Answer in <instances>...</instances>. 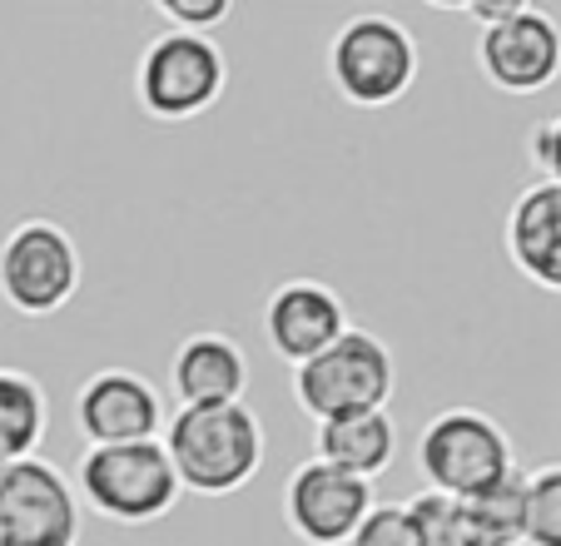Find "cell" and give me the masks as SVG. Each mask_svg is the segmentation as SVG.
<instances>
[{
	"mask_svg": "<svg viewBox=\"0 0 561 546\" xmlns=\"http://www.w3.org/2000/svg\"><path fill=\"white\" fill-rule=\"evenodd\" d=\"M224 84H229V60H224L214 35L159 31L139 50L135 100L159 125H184V120L209 115L219 105Z\"/></svg>",
	"mask_w": 561,
	"mask_h": 546,
	"instance_id": "277c9868",
	"label": "cell"
},
{
	"mask_svg": "<svg viewBox=\"0 0 561 546\" xmlns=\"http://www.w3.org/2000/svg\"><path fill=\"white\" fill-rule=\"evenodd\" d=\"M75 497L115 526H149L180 507L184 487L170 467L164 442H125V447H85L75 467Z\"/></svg>",
	"mask_w": 561,
	"mask_h": 546,
	"instance_id": "7a4b0ae2",
	"label": "cell"
},
{
	"mask_svg": "<svg viewBox=\"0 0 561 546\" xmlns=\"http://www.w3.org/2000/svg\"><path fill=\"white\" fill-rule=\"evenodd\" d=\"M522 5H527V0H482V5H462V15H467V21H477L482 31H492V25L512 21Z\"/></svg>",
	"mask_w": 561,
	"mask_h": 546,
	"instance_id": "603a6c76",
	"label": "cell"
},
{
	"mask_svg": "<svg viewBox=\"0 0 561 546\" xmlns=\"http://www.w3.org/2000/svg\"><path fill=\"white\" fill-rule=\"evenodd\" d=\"M507 253L531 284L561 294V184L537 179L507 214Z\"/></svg>",
	"mask_w": 561,
	"mask_h": 546,
	"instance_id": "5bb4252c",
	"label": "cell"
},
{
	"mask_svg": "<svg viewBox=\"0 0 561 546\" xmlns=\"http://www.w3.org/2000/svg\"><path fill=\"white\" fill-rule=\"evenodd\" d=\"M477 70L502 95H541L561 75V25L541 5H522L512 21L482 31Z\"/></svg>",
	"mask_w": 561,
	"mask_h": 546,
	"instance_id": "8fae6325",
	"label": "cell"
},
{
	"mask_svg": "<svg viewBox=\"0 0 561 546\" xmlns=\"http://www.w3.org/2000/svg\"><path fill=\"white\" fill-rule=\"evenodd\" d=\"M373 502H378L373 482L339 473L318 457L298 463L284 482V522L308 546H348L363 516L373 512Z\"/></svg>",
	"mask_w": 561,
	"mask_h": 546,
	"instance_id": "9c48e42d",
	"label": "cell"
},
{
	"mask_svg": "<svg viewBox=\"0 0 561 546\" xmlns=\"http://www.w3.org/2000/svg\"><path fill=\"white\" fill-rule=\"evenodd\" d=\"M313 457L318 463H329V467H339V473H348V477L373 482V477H382L392 467V457H398V428H392L388 408L318 422Z\"/></svg>",
	"mask_w": 561,
	"mask_h": 546,
	"instance_id": "9a60e30c",
	"label": "cell"
},
{
	"mask_svg": "<svg viewBox=\"0 0 561 546\" xmlns=\"http://www.w3.org/2000/svg\"><path fill=\"white\" fill-rule=\"evenodd\" d=\"M170 388L180 408H224V402H244L249 393V357L229 333H190L174 348Z\"/></svg>",
	"mask_w": 561,
	"mask_h": 546,
	"instance_id": "4fadbf2b",
	"label": "cell"
},
{
	"mask_svg": "<svg viewBox=\"0 0 561 546\" xmlns=\"http://www.w3.org/2000/svg\"><path fill=\"white\" fill-rule=\"evenodd\" d=\"M75 428L85 447L154 442L164 432V398L135 368H100L75 388Z\"/></svg>",
	"mask_w": 561,
	"mask_h": 546,
	"instance_id": "30bf717a",
	"label": "cell"
},
{
	"mask_svg": "<svg viewBox=\"0 0 561 546\" xmlns=\"http://www.w3.org/2000/svg\"><path fill=\"white\" fill-rule=\"evenodd\" d=\"M50 428V398L25 368H0V467L35 457Z\"/></svg>",
	"mask_w": 561,
	"mask_h": 546,
	"instance_id": "2e32d148",
	"label": "cell"
},
{
	"mask_svg": "<svg viewBox=\"0 0 561 546\" xmlns=\"http://www.w3.org/2000/svg\"><path fill=\"white\" fill-rule=\"evenodd\" d=\"M417 467L427 477V492L467 502L497 477H507L517 463H512L507 428L492 412L443 408L437 418H427L423 437H417Z\"/></svg>",
	"mask_w": 561,
	"mask_h": 546,
	"instance_id": "8992f818",
	"label": "cell"
},
{
	"mask_svg": "<svg viewBox=\"0 0 561 546\" xmlns=\"http://www.w3.org/2000/svg\"><path fill=\"white\" fill-rule=\"evenodd\" d=\"M348 308L318 278H284L264 304V338L288 368H304L308 357H318L329 343L348 333Z\"/></svg>",
	"mask_w": 561,
	"mask_h": 546,
	"instance_id": "7c38bea8",
	"label": "cell"
},
{
	"mask_svg": "<svg viewBox=\"0 0 561 546\" xmlns=\"http://www.w3.org/2000/svg\"><path fill=\"white\" fill-rule=\"evenodd\" d=\"M164 452L184 492L233 497L264 467V422L249 402L224 408H180L164 422Z\"/></svg>",
	"mask_w": 561,
	"mask_h": 546,
	"instance_id": "6da1fadb",
	"label": "cell"
},
{
	"mask_svg": "<svg viewBox=\"0 0 561 546\" xmlns=\"http://www.w3.org/2000/svg\"><path fill=\"white\" fill-rule=\"evenodd\" d=\"M522 546H561V463L527 473V536Z\"/></svg>",
	"mask_w": 561,
	"mask_h": 546,
	"instance_id": "d6986e66",
	"label": "cell"
},
{
	"mask_svg": "<svg viewBox=\"0 0 561 546\" xmlns=\"http://www.w3.org/2000/svg\"><path fill=\"white\" fill-rule=\"evenodd\" d=\"M462 507L482 546H522V536H527V473L512 467L507 477L467 497Z\"/></svg>",
	"mask_w": 561,
	"mask_h": 546,
	"instance_id": "e0dca14e",
	"label": "cell"
},
{
	"mask_svg": "<svg viewBox=\"0 0 561 546\" xmlns=\"http://www.w3.org/2000/svg\"><path fill=\"white\" fill-rule=\"evenodd\" d=\"M392 353L378 333L348 328L339 343H329L304 368H294V398L313 422L353 418V412H378L392 398Z\"/></svg>",
	"mask_w": 561,
	"mask_h": 546,
	"instance_id": "5b68a950",
	"label": "cell"
},
{
	"mask_svg": "<svg viewBox=\"0 0 561 546\" xmlns=\"http://www.w3.org/2000/svg\"><path fill=\"white\" fill-rule=\"evenodd\" d=\"M417 35L388 11H358L329 41V80L348 105L388 110L417 84Z\"/></svg>",
	"mask_w": 561,
	"mask_h": 546,
	"instance_id": "3957f363",
	"label": "cell"
},
{
	"mask_svg": "<svg viewBox=\"0 0 561 546\" xmlns=\"http://www.w3.org/2000/svg\"><path fill=\"white\" fill-rule=\"evenodd\" d=\"M85 507L45 457L0 467V546H80Z\"/></svg>",
	"mask_w": 561,
	"mask_h": 546,
	"instance_id": "ba28073f",
	"label": "cell"
},
{
	"mask_svg": "<svg viewBox=\"0 0 561 546\" xmlns=\"http://www.w3.org/2000/svg\"><path fill=\"white\" fill-rule=\"evenodd\" d=\"M154 11L164 15V31L214 35L233 15V5H229V0H159Z\"/></svg>",
	"mask_w": 561,
	"mask_h": 546,
	"instance_id": "44dd1931",
	"label": "cell"
},
{
	"mask_svg": "<svg viewBox=\"0 0 561 546\" xmlns=\"http://www.w3.org/2000/svg\"><path fill=\"white\" fill-rule=\"evenodd\" d=\"M80 243L55 219H21L0 239V298L21 318H50L80 294Z\"/></svg>",
	"mask_w": 561,
	"mask_h": 546,
	"instance_id": "52a82bcc",
	"label": "cell"
},
{
	"mask_svg": "<svg viewBox=\"0 0 561 546\" xmlns=\"http://www.w3.org/2000/svg\"><path fill=\"white\" fill-rule=\"evenodd\" d=\"M408 516H413V536L417 546H482L467 522V507L457 497L443 492H417L408 502Z\"/></svg>",
	"mask_w": 561,
	"mask_h": 546,
	"instance_id": "ac0fdd59",
	"label": "cell"
},
{
	"mask_svg": "<svg viewBox=\"0 0 561 546\" xmlns=\"http://www.w3.org/2000/svg\"><path fill=\"white\" fill-rule=\"evenodd\" d=\"M348 546H417L408 502H373V512L363 516V526L353 532Z\"/></svg>",
	"mask_w": 561,
	"mask_h": 546,
	"instance_id": "ffe728a7",
	"label": "cell"
},
{
	"mask_svg": "<svg viewBox=\"0 0 561 546\" xmlns=\"http://www.w3.org/2000/svg\"><path fill=\"white\" fill-rule=\"evenodd\" d=\"M531 159H537V169L551 184H561V115L547 120V125L531 135Z\"/></svg>",
	"mask_w": 561,
	"mask_h": 546,
	"instance_id": "7402d4cb",
	"label": "cell"
}]
</instances>
